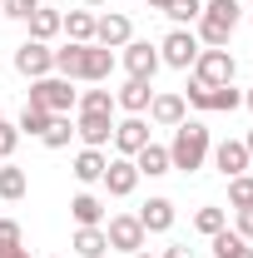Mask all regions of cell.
<instances>
[{"label":"cell","mask_w":253,"mask_h":258,"mask_svg":"<svg viewBox=\"0 0 253 258\" xmlns=\"http://www.w3.org/2000/svg\"><path fill=\"white\" fill-rule=\"evenodd\" d=\"M109 75H114V50H104V45L90 40V45L80 50V75H75V80H85V85H104Z\"/></svg>","instance_id":"cell-9"},{"label":"cell","mask_w":253,"mask_h":258,"mask_svg":"<svg viewBox=\"0 0 253 258\" xmlns=\"http://www.w3.org/2000/svg\"><path fill=\"white\" fill-rule=\"evenodd\" d=\"M80 5H85V10H99V5H109V0H80Z\"/></svg>","instance_id":"cell-40"},{"label":"cell","mask_w":253,"mask_h":258,"mask_svg":"<svg viewBox=\"0 0 253 258\" xmlns=\"http://www.w3.org/2000/svg\"><path fill=\"white\" fill-rule=\"evenodd\" d=\"M0 258H30V248L20 243V248H10V253H0Z\"/></svg>","instance_id":"cell-39"},{"label":"cell","mask_w":253,"mask_h":258,"mask_svg":"<svg viewBox=\"0 0 253 258\" xmlns=\"http://www.w3.org/2000/svg\"><path fill=\"white\" fill-rule=\"evenodd\" d=\"M25 189H30L25 169H15V164L5 159V164H0V199H5V204H15V199H25Z\"/></svg>","instance_id":"cell-24"},{"label":"cell","mask_w":253,"mask_h":258,"mask_svg":"<svg viewBox=\"0 0 253 258\" xmlns=\"http://www.w3.org/2000/svg\"><path fill=\"white\" fill-rule=\"evenodd\" d=\"M228 209H253V174L228 179Z\"/></svg>","instance_id":"cell-30"},{"label":"cell","mask_w":253,"mask_h":258,"mask_svg":"<svg viewBox=\"0 0 253 258\" xmlns=\"http://www.w3.org/2000/svg\"><path fill=\"white\" fill-rule=\"evenodd\" d=\"M184 119H189L184 95H154V99H149V124H159V129H179Z\"/></svg>","instance_id":"cell-15"},{"label":"cell","mask_w":253,"mask_h":258,"mask_svg":"<svg viewBox=\"0 0 253 258\" xmlns=\"http://www.w3.org/2000/svg\"><path fill=\"white\" fill-rule=\"evenodd\" d=\"M104 169H109V159H104V149H80L75 154V164H70V174L90 189V184H99L104 179Z\"/></svg>","instance_id":"cell-19"},{"label":"cell","mask_w":253,"mask_h":258,"mask_svg":"<svg viewBox=\"0 0 253 258\" xmlns=\"http://www.w3.org/2000/svg\"><path fill=\"white\" fill-rule=\"evenodd\" d=\"M233 233H238L243 243H253V209H238V219H233Z\"/></svg>","instance_id":"cell-36"},{"label":"cell","mask_w":253,"mask_h":258,"mask_svg":"<svg viewBox=\"0 0 253 258\" xmlns=\"http://www.w3.org/2000/svg\"><path fill=\"white\" fill-rule=\"evenodd\" d=\"M238 20H243V0H209L204 15L194 20V35H199L204 50H228V40H233V30H238Z\"/></svg>","instance_id":"cell-1"},{"label":"cell","mask_w":253,"mask_h":258,"mask_svg":"<svg viewBox=\"0 0 253 258\" xmlns=\"http://www.w3.org/2000/svg\"><path fill=\"white\" fill-rule=\"evenodd\" d=\"M223 258H253V243H233V248H228Z\"/></svg>","instance_id":"cell-38"},{"label":"cell","mask_w":253,"mask_h":258,"mask_svg":"<svg viewBox=\"0 0 253 258\" xmlns=\"http://www.w3.org/2000/svg\"><path fill=\"white\" fill-rule=\"evenodd\" d=\"M214 154V169H219L223 179H238V174H248V149H243V139H223V144H214L209 149Z\"/></svg>","instance_id":"cell-12"},{"label":"cell","mask_w":253,"mask_h":258,"mask_svg":"<svg viewBox=\"0 0 253 258\" xmlns=\"http://www.w3.org/2000/svg\"><path fill=\"white\" fill-rule=\"evenodd\" d=\"M35 10H40V0H5L0 5V15H10V20H30Z\"/></svg>","instance_id":"cell-33"},{"label":"cell","mask_w":253,"mask_h":258,"mask_svg":"<svg viewBox=\"0 0 253 258\" xmlns=\"http://www.w3.org/2000/svg\"><path fill=\"white\" fill-rule=\"evenodd\" d=\"M129 40H134V25H129V15H119V10H109V15H95V45H104V50H124Z\"/></svg>","instance_id":"cell-11"},{"label":"cell","mask_w":253,"mask_h":258,"mask_svg":"<svg viewBox=\"0 0 253 258\" xmlns=\"http://www.w3.org/2000/svg\"><path fill=\"white\" fill-rule=\"evenodd\" d=\"M243 104H248V109H253V90H243Z\"/></svg>","instance_id":"cell-43"},{"label":"cell","mask_w":253,"mask_h":258,"mask_svg":"<svg viewBox=\"0 0 253 258\" xmlns=\"http://www.w3.org/2000/svg\"><path fill=\"white\" fill-rule=\"evenodd\" d=\"M114 149H119V159H134L144 144H149V119L144 114H124V119H114V139H109Z\"/></svg>","instance_id":"cell-7"},{"label":"cell","mask_w":253,"mask_h":258,"mask_svg":"<svg viewBox=\"0 0 253 258\" xmlns=\"http://www.w3.org/2000/svg\"><path fill=\"white\" fill-rule=\"evenodd\" d=\"M75 114H114V90H85L75 99Z\"/></svg>","instance_id":"cell-25"},{"label":"cell","mask_w":253,"mask_h":258,"mask_svg":"<svg viewBox=\"0 0 253 258\" xmlns=\"http://www.w3.org/2000/svg\"><path fill=\"white\" fill-rule=\"evenodd\" d=\"M70 253H80V258H104V253H109L104 224H99V228H75V238H70Z\"/></svg>","instance_id":"cell-20"},{"label":"cell","mask_w":253,"mask_h":258,"mask_svg":"<svg viewBox=\"0 0 253 258\" xmlns=\"http://www.w3.org/2000/svg\"><path fill=\"white\" fill-rule=\"evenodd\" d=\"M184 104H194V109H204V114H209V109H214V90H209V85H199V80H189Z\"/></svg>","instance_id":"cell-31"},{"label":"cell","mask_w":253,"mask_h":258,"mask_svg":"<svg viewBox=\"0 0 253 258\" xmlns=\"http://www.w3.org/2000/svg\"><path fill=\"white\" fill-rule=\"evenodd\" d=\"M0 5H5V0H0Z\"/></svg>","instance_id":"cell-47"},{"label":"cell","mask_w":253,"mask_h":258,"mask_svg":"<svg viewBox=\"0 0 253 258\" xmlns=\"http://www.w3.org/2000/svg\"><path fill=\"white\" fill-rule=\"evenodd\" d=\"M70 139H75V114H55L50 129L40 134V144H45V149H65Z\"/></svg>","instance_id":"cell-26"},{"label":"cell","mask_w":253,"mask_h":258,"mask_svg":"<svg viewBox=\"0 0 253 258\" xmlns=\"http://www.w3.org/2000/svg\"><path fill=\"white\" fill-rule=\"evenodd\" d=\"M75 134L85 139V149H104L114 139V114H75Z\"/></svg>","instance_id":"cell-14"},{"label":"cell","mask_w":253,"mask_h":258,"mask_svg":"<svg viewBox=\"0 0 253 258\" xmlns=\"http://www.w3.org/2000/svg\"><path fill=\"white\" fill-rule=\"evenodd\" d=\"M134 219L144 224V233H169L174 228V199H149Z\"/></svg>","instance_id":"cell-18"},{"label":"cell","mask_w":253,"mask_h":258,"mask_svg":"<svg viewBox=\"0 0 253 258\" xmlns=\"http://www.w3.org/2000/svg\"><path fill=\"white\" fill-rule=\"evenodd\" d=\"M124 70H129V80H149V85H154V75H159V45H149V40H129V45H124Z\"/></svg>","instance_id":"cell-10"},{"label":"cell","mask_w":253,"mask_h":258,"mask_svg":"<svg viewBox=\"0 0 253 258\" xmlns=\"http://www.w3.org/2000/svg\"><path fill=\"white\" fill-rule=\"evenodd\" d=\"M0 119H5V114H0Z\"/></svg>","instance_id":"cell-45"},{"label":"cell","mask_w":253,"mask_h":258,"mask_svg":"<svg viewBox=\"0 0 253 258\" xmlns=\"http://www.w3.org/2000/svg\"><path fill=\"white\" fill-rule=\"evenodd\" d=\"M144 5H149V10H164V5H169V0H144Z\"/></svg>","instance_id":"cell-41"},{"label":"cell","mask_w":253,"mask_h":258,"mask_svg":"<svg viewBox=\"0 0 253 258\" xmlns=\"http://www.w3.org/2000/svg\"><path fill=\"white\" fill-rule=\"evenodd\" d=\"M164 258H194V248H189V243H169V248H164Z\"/></svg>","instance_id":"cell-37"},{"label":"cell","mask_w":253,"mask_h":258,"mask_svg":"<svg viewBox=\"0 0 253 258\" xmlns=\"http://www.w3.org/2000/svg\"><path fill=\"white\" fill-rule=\"evenodd\" d=\"M243 5H248V0H243Z\"/></svg>","instance_id":"cell-46"},{"label":"cell","mask_w":253,"mask_h":258,"mask_svg":"<svg viewBox=\"0 0 253 258\" xmlns=\"http://www.w3.org/2000/svg\"><path fill=\"white\" fill-rule=\"evenodd\" d=\"M164 15H169L179 30H189L194 20L204 15V0H169V5H164Z\"/></svg>","instance_id":"cell-29"},{"label":"cell","mask_w":253,"mask_h":258,"mask_svg":"<svg viewBox=\"0 0 253 258\" xmlns=\"http://www.w3.org/2000/svg\"><path fill=\"white\" fill-rule=\"evenodd\" d=\"M149 99H154V85H149V80H124V90H114V109H124V114H149Z\"/></svg>","instance_id":"cell-16"},{"label":"cell","mask_w":253,"mask_h":258,"mask_svg":"<svg viewBox=\"0 0 253 258\" xmlns=\"http://www.w3.org/2000/svg\"><path fill=\"white\" fill-rule=\"evenodd\" d=\"M15 144H20V129L15 124H5V119H0V164L10 159V154H15Z\"/></svg>","instance_id":"cell-35"},{"label":"cell","mask_w":253,"mask_h":258,"mask_svg":"<svg viewBox=\"0 0 253 258\" xmlns=\"http://www.w3.org/2000/svg\"><path fill=\"white\" fill-rule=\"evenodd\" d=\"M70 214H75V228H99L104 224V199L85 189V194L70 199Z\"/></svg>","instance_id":"cell-17"},{"label":"cell","mask_w":253,"mask_h":258,"mask_svg":"<svg viewBox=\"0 0 253 258\" xmlns=\"http://www.w3.org/2000/svg\"><path fill=\"white\" fill-rule=\"evenodd\" d=\"M15 75H25V80H45V75H55V50L40 45V40H25V45L15 50Z\"/></svg>","instance_id":"cell-6"},{"label":"cell","mask_w":253,"mask_h":258,"mask_svg":"<svg viewBox=\"0 0 253 258\" xmlns=\"http://www.w3.org/2000/svg\"><path fill=\"white\" fill-rule=\"evenodd\" d=\"M50 119H55V114H50V109H45V104H30V99H25V109H20V134H35V139H40V134H45V129H50Z\"/></svg>","instance_id":"cell-27"},{"label":"cell","mask_w":253,"mask_h":258,"mask_svg":"<svg viewBox=\"0 0 253 258\" xmlns=\"http://www.w3.org/2000/svg\"><path fill=\"white\" fill-rule=\"evenodd\" d=\"M75 80L65 75H45V80H30V104H45L50 114H75V99L80 90H70Z\"/></svg>","instance_id":"cell-3"},{"label":"cell","mask_w":253,"mask_h":258,"mask_svg":"<svg viewBox=\"0 0 253 258\" xmlns=\"http://www.w3.org/2000/svg\"><path fill=\"white\" fill-rule=\"evenodd\" d=\"M243 104V90H233V85H214V109H223V114H233Z\"/></svg>","instance_id":"cell-32"},{"label":"cell","mask_w":253,"mask_h":258,"mask_svg":"<svg viewBox=\"0 0 253 258\" xmlns=\"http://www.w3.org/2000/svg\"><path fill=\"white\" fill-rule=\"evenodd\" d=\"M10 248H20V224L15 219H0V253H10Z\"/></svg>","instance_id":"cell-34"},{"label":"cell","mask_w":253,"mask_h":258,"mask_svg":"<svg viewBox=\"0 0 253 258\" xmlns=\"http://www.w3.org/2000/svg\"><path fill=\"white\" fill-rule=\"evenodd\" d=\"M134 169H139V179H144V174H149V179H159V174H169V149L149 139V144H144V149L134 154Z\"/></svg>","instance_id":"cell-21"},{"label":"cell","mask_w":253,"mask_h":258,"mask_svg":"<svg viewBox=\"0 0 253 258\" xmlns=\"http://www.w3.org/2000/svg\"><path fill=\"white\" fill-rule=\"evenodd\" d=\"M60 10H50V5H40V10H35L30 20H25V25H30V40H40V45H50V40H55V35H60Z\"/></svg>","instance_id":"cell-22"},{"label":"cell","mask_w":253,"mask_h":258,"mask_svg":"<svg viewBox=\"0 0 253 258\" xmlns=\"http://www.w3.org/2000/svg\"><path fill=\"white\" fill-rule=\"evenodd\" d=\"M104 194L109 199H129V194L139 189V169H134V159H109V169H104Z\"/></svg>","instance_id":"cell-13"},{"label":"cell","mask_w":253,"mask_h":258,"mask_svg":"<svg viewBox=\"0 0 253 258\" xmlns=\"http://www.w3.org/2000/svg\"><path fill=\"white\" fill-rule=\"evenodd\" d=\"M243 149H248V159H253V129H248V139H243Z\"/></svg>","instance_id":"cell-42"},{"label":"cell","mask_w":253,"mask_h":258,"mask_svg":"<svg viewBox=\"0 0 253 258\" xmlns=\"http://www.w3.org/2000/svg\"><path fill=\"white\" fill-rule=\"evenodd\" d=\"M60 30L70 35L75 45H90V40H95V10H70L60 20Z\"/></svg>","instance_id":"cell-23"},{"label":"cell","mask_w":253,"mask_h":258,"mask_svg":"<svg viewBox=\"0 0 253 258\" xmlns=\"http://www.w3.org/2000/svg\"><path fill=\"white\" fill-rule=\"evenodd\" d=\"M129 258H154V253H144V248H139V253H129Z\"/></svg>","instance_id":"cell-44"},{"label":"cell","mask_w":253,"mask_h":258,"mask_svg":"<svg viewBox=\"0 0 253 258\" xmlns=\"http://www.w3.org/2000/svg\"><path fill=\"white\" fill-rule=\"evenodd\" d=\"M199 50H204V45H199V35H194V30H179V25H174V30L159 40V64H169V70H194Z\"/></svg>","instance_id":"cell-4"},{"label":"cell","mask_w":253,"mask_h":258,"mask_svg":"<svg viewBox=\"0 0 253 258\" xmlns=\"http://www.w3.org/2000/svg\"><path fill=\"white\" fill-rule=\"evenodd\" d=\"M209 149H214L209 124H204V119H184V124L174 129V144H169V169H184V174H194V169H204Z\"/></svg>","instance_id":"cell-2"},{"label":"cell","mask_w":253,"mask_h":258,"mask_svg":"<svg viewBox=\"0 0 253 258\" xmlns=\"http://www.w3.org/2000/svg\"><path fill=\"white\" fill-rule=\"evenodd\" d=\"M233 75H238V60L228 55V50H199V60H194V80L199 85H233Z\"/></svg>","instance_id":"cell-5"},{"label":"cell","mask_w":253,"mask_h":258,"mask_svg":"<svg viewBox=\"0 0 253 258\" xmlns=\"http://www.w3.org/2000/svg\"><path fill=\"white\" fill-rule=\"evenodd\" d=\"M104 238H109V248H119V253H139V248H144V224H139L134 214H114V219L104 224Z\"/></svg>","instance_id":"cell-8"},{"label":"cell","mask_w":253,"mask_h":258,"mask_svg":"<svg viewBox=\"0 0 253 258\" xmlns=\"http://www.w3.org/2000/svg\"><path fill=\"white\" fill-rule=\"evenodd\" d=\"M194 228H199L204 238H214V233H223V228H228V214H223L219 204H204V209L194 214Z\"/></svg>","instance_id":"cell-28"}]
</instances>
